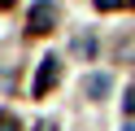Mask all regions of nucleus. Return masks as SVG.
Returning a JSON list of instances; mask_svg holds the SVG:
<instances>
[{"instance_id": "nucleus-1", "label": "nucleus", "mask_w": 135, "mask_h": 131, "mask_svg": "<svg viewBox=\"0 0 135 131\" xmlns=\"http://www.w3.org/2000/svg\"><path fill=\"white\" fill-rule=\"evenodd\" d=\"M57 79H61V61H57V57H44L39 70H35V83H31V96H35V101L48 96V92L57 87Z\"/></svg>"}, {"instance_id": "nucleus-2", "label": "nucleus", "mask_w": 135, "mask_h": 131, "mask_svg": "<svg viewBox=\"0 0 135 131\" xmlns=\"http://www.w3.org/2000/svg\"><path fill=\"white\" fill-rule=\"evenodd\" d=\"M52 22H57V9L48 4V0L31 4V13H26V31H31V35H48V31H52Z\"/></svg>"}, {"instance_id": "nucleus-3", "label": "nucleus", "mask_w": 135, "mask_h": 131, "mask_svg": "<svg viewBox=\"0 0 135 131\" xmlns=\"http://www.w3.org/2000/svg\"><path fill=\"white\" fill-rule=\"evenodd\" d=\"M83 96H91V101L109 96V74H83Z\"/></svg>"}, {"instance_id": "nucleus-4", "label": "nucleus", "mask_w": 135, "mask_h": 131, "mask_svg": "<svg viewBox=\"0 0 135 131\" xmlns=\"http://www.w3.org/2000/svg\"><path fill=\"white\" fill-rule=\"evenodd\" d=\"M0 131H22V122H18L13 109H0Z\"/></svg>"}, {"instance_id": "nucleus-5", "label": "nucleus", "mask_w": 135, "mask_h": 131, "mask_svg": "<svg viewBox=\"0 0 135 131\" xmlns=\"http://www.w3.org/2000/svg\"><path fill=\"white\" fill-rule=\"evenodd\" d=\"M135 0H96V9L100 13H113V9H131Z\"/></svg>"}, {"instance_id": "nucleus-6", "label": "nucleus", "mask_w": 135, "mask_h": 131, "mask_svg": "<svg viewBox=\"0 0 135 131\" xmlns=\"http://www.w3.org/2000/svg\"><path fill=\"white\" fill-rule=\"evenodd\" d=\"M122 105H126V114H135V87H126V101Z\"/></svg>"}, {"instance_id": "nucleus-7", "label": "nucleus", "mask_w": 135, "mask_h": 131, "mask_svg": "<svg viewBox=\"0 0 135 131\" xmlns=\"http://www.w3.org/2000/svg\"><path fill=\"white\" fill-rule=\"evenodd\" d=\"M35 131H57V127H52V122H35Z\"/></svg>"}, {"instance_id": "nucleus-8", "label": "nucleus", "mask_w": 135, "mask_h": 131, "mask_svg": "<svg viewBox=\"0 0 135 131\" xmlns=\"http://www.w3.org/2000/svg\"><path fill=\"white\" fill-rule=\"evenodd\" d=\"M0 4H13V0H0Z\"/></svg>"}]
</instances>
